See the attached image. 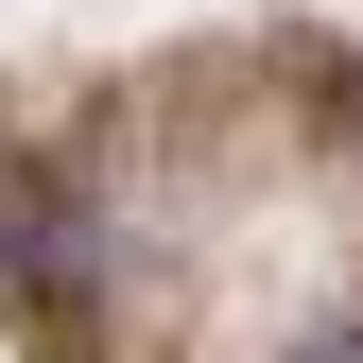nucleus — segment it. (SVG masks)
Segmentation results:
<instances>
[{"instance_id":"1","label":"nucleus","mask_w":363,"mask_h":363,"mask_svg":"<svg viewBox=\"0 0 363 363\" xmlns=\"http://www.w3.org/2000/svg\"><path fill=\"white\" fill-rule=\"evenodd\" d=\"M294 363H363V329H329V346H294Z\"/></svg>"}]
</instances>
